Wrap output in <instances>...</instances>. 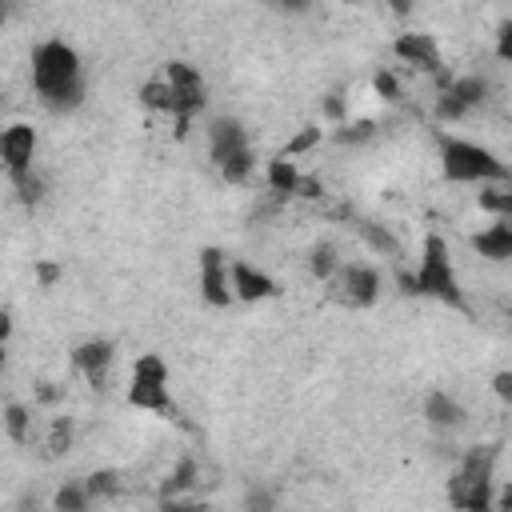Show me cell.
Returning a JSON list of instances; mask_svg holds the SVG:
<instances>
[{
    "label": "cell",
    "mask_w": 512,
    "mask_h": 512,
    "mask_svg": "<svg viewBox=\"0 0 512 512\" xmlns=\"http://www.w3.org/2000/svg\"><path fill=\"white\" fill-rule=\"evenodd\" d=\"M208 156H212L216 172H220L228 184H244V180L252 176V168H256L248 132H244V124L232 120V116L212 120V128H208Z\"/></svg>",
    "instance_id": "obj_5"
},
{
    "label": "cell",
    "mask_w": 512,
    "mask_h": 512,
    "mask_svg": "<svg viewBox=\"0 0 512 512\" xmlns=\"http://www.w3.org/2000/svg\"><path fill=\"white\" fill-rule=\"evenodd\" d=\"M52 508H56V512H88V508H92L88 484H84V480H64V484L56 488V496H52Z\"/></svg>",
    "instance_id": "obj_19"
},
{
    "label": "cell",
    "mask_w": 512,
    "mask_h": 512,
    "mask_svg": "<svg viewBox=\"0 0 512 512\" xmlns=\"http://www.w3.org/2000/svg\"><path fill=\"white\" fill-rule=\"evenodd\" d=\"M32 88L52 112H72L84 100L80 56L64 40H44L32 48Z\"/></svg>",
    "instance_id": "obj_1"
},
{
    "label": "cell",
    "mask_w": 512,
    "mask_h": 512,
    "mask_svg": "<svg viewBox=\"0 0 512 512\" xmlns=\"http://www.w3.org/2000/svg\"><path fill=\"white\" fill-rule=\"evenodd\" d=\"M196 476H200V464H196L192 456H184V460L172 468V476L160 484V496H192V488L200 484Z\"/></svg>",
    "instance_id": "obj_18"
},
{
    "label": "cell",
    "mask_w": 512,
    "mask_h": 512,
    "mask_svg": "<svg viewBox=\"0 0 512 512\" xmlns=\"http://www.w3.org/2000/svg\"><path fill=\"white\" fill-rule=\"evenodd\" d=\"M4 428H8V436H12L16 444H28V440H32V412H28L24 404L8 400V404H4Z\"/></svg>",
    "instance_id": "obj_21"
},
{
    "label": "cell",
    "mask_w": 512,
    "mask_h": 512,
    "mask_svg": "<svg viewBox=\"0 0 512 512\" xmlns=\"http://www.w3.org/2000/svg\"><path fill=\"white\" fill-rule=\"evenodd\" d=\"M264 176H268V188L276 192V196H292V192H300V172H296V164L288 160V156H276V160H268V168H264Z\"/></svg>",
    "instance_id": "obj_17"
},
{
    "label": "cell",
    "mask_w": 512,
    "mask_h": 512,
    "mask_svg": "<svg viewBox=\"0 0 512 512\" xmlns=\"http://www.w3.org/2000/svg\"><path fill=\"white\" fill-rule=\"evenodd\" d=\"M488 100V80H480V76H456V80H448L444 88H440V96H436V116L440 120H460V116H468L472 108H480Z\"/></svg>",
    "instance_id": "obj_9"
},
{
    "label": "cell",
    "mask_w": 512,
    "mask_h": 512,
    "mask_svg": "<svg viewBox=\"0 0 512 512\" xmlns=\"http://www.w3.org/2000/svg\"><path fill=\"white\" fill-rule=\"evenodd\" d=\"M12 180V188H16V196L24 200V204H36L40 196H44V180L36 176V172H20V176H8Z\"/></svg>",
    "instance_id": "obj_26"
},
{
    "label": "cell",
    "mask_w": 512,
    "mask_h": 512,
    "mask_svg": "<svg viewBox=\"0 0 512 512\" xmlns=\"http://www.w3.org/2000/svg\"><path fill=\"white\" fill-rule=\"evenodd\" d=\"M492 512H512V480L496 492V508H492Z\"/></svg>",
    "instance_id": "obj_35"
},
{
    "label": "cell",
    "mask_w": 512,
    "mask_h": 512,
    "mask_svg": "<svg viewBox=\"0 0 512 512\" xmlns=\"http://www.w3.org/2000/svg\"><path fill=\"white\" fill-rule=\"evenodd\" d=\"M472 248H476L484 260H492V264L512 260V220H496V224L480 228V232L472 236Z\"/></svg>",
    "instance_id": "obj_15"
},
{
    "label": "cell",
    "mask_w": 512,
    "mask_h": 512,
    "mask_svg": "<svg viewBox=\"0 0 512 512\" xmlns=\"http://www.w3.org/2000/svg\"><path fill=\"white\" fill-rule=\"evenodd\" d=\"M32 156H36V132H32V124H8V128L0 132V160H4V172H8V176L32 172Z\"/></svg>",
    "instance_id": "obj_13"
},
{
    "label": "cell",
    "mask_w": 512,
    "mask_h": 512,
    "mask_svg": "<svg viewBox=\"0 0 512 512\" xmlns=\"http://www.w3.org/2000/svg\"><path fill=\"white\" fill-rule=\"evenodd\" d=\"M36 276H40L44 284H52V280L60 276V268H56V264H40V268H36Z\"/></svg>",
    "instance_id": "obj_36"
},
{
    "label": "cell",
    "mask_w": 512,
    "mask_h": 512,
    "mask_svg": "<svg viewBox=\"0 0 512 512\" xmlns=\"http://www.w3.org/2000/svg\"><path fill=\"white\" fill-rule=\"evenodd\" d=\"M392 52H396V56H400L404 64H412V68L428 72V76H440V72H444L440 40H436L432 32H404V36H396Z\"/></svg>",
    "instance_id": "obj_12"
},
{
    "label": "cell",
    "mask_w": 512,
    "mask_h": 512,
    "mask_svg": "<svg viewBox=\"0 0 512 512\" xmlns=\"http://www.w3.org/2000/svg\"><path fill=\"white\" fill-rule=\"evenodd\" d=\"M404 288L416 292V296H428V300H440L448 308H468L464 304V288H460V276L452 268V256H448V240L444 236H424V248H420V264L412 276H404Z\"/></svg>",
    "instance_id": "obj_2"
},
{
    "label": "cell",
    "mask_w": 512,
    "mask_h": 512,
    "mask_svg": "<svg viewBox=\"0 0 512 512\" xmlns=\"http://www.w3.org/2000/svg\"><path fill=\"white\" fill-rule=\"evenodd\" d=\"M328 292L348 308H368L380 296V272L368 264H340V272L328 280Z\"/></svg>",
    "instance_id": "obj_8"
},
{
    "label": "cell",
    "mask_w": 512,
    "mask_h": 512,
    "mask_svg": "<svg viewBox=\"0 0 512 512\" xmlns=\"http://www.w3.org/2000/svg\"><path fill=\"white\" fill-rule=\"evenodd\" d=\"M160 512H208V504L196 496H160Z\"/></svg>",
    "instance_id": "obj_27"
},
{
    "label": "cell",
    "mask_w": 512,
    "mask_h": 512,
    "mask_svg": "<svg viewBox=\"0 0 512 512\" xmlns=\"http://www.w3.org/2000/svg\"><path fill=\"white\" fill-rule=\"evenodd\" d=\"M140 100H144V108L172 116V88H168V80H164V76H152V80L140 88Z\"/></svg>",
    "instance_id": "obj_22"
},
{
    "label": "cell",
    "mask_w": 512,
    "mask_h": 512,
    "mask_svg": "<svg viewBox=\"0 0 512 512\" xmlns=\"http://www.w3.org/2000/svg\"><path fill=\"white\" fill-rule=\"evenodd\" d=\"M496 56L504 60V64H512V16L500 24V32H496Z\"/></svg>",
    "instance_id": "obj_33"
},
{
    "label": "cell",
    "mask_w": 512,
    "mask_h": 512,
    "mask_svg": "<svg viewBox=\"0 0 512 512\" xmlns=\"http://www.w3.org/2000/svg\"><path fill=\"white\" fill-rule=\"evenodd\" d=\"M372 88H376V96H380V100H400V84H396V76H392V72H380V76L372 80Z\"/></svg>",
    "instance_id": "obj_32"
},
{
    "label": "cell",
    "mask_w": 512,
    "mask_h": 512,
    "mask_svg": "<svg viewBox=\"0 0 512 512\" xmlns=\"http://www.w3.org/2000/svg\"><path fill=\"white\" fill-rule=\"evenodd\" d=\"M112 360H116V344L104 340V336H88V340H80V344L72 348V368H76L92 388H104Z\"/></svg>",
    "instance_id": "obj_11"
},
{
    "label": "cell",
    "mask_w": 512,
    "mask_h": 512,
    "mask_svg": "<svg viewBox=\"0 0 512 512\" xmlns=\"http://www.w3.org/2000/svg\"><path fill=\"white\" fill-rule=\"evenodd\" d=\"M492 468H496V448H472L460 460V468L448 484V500L456 504V512H492L496 508Z\"/></svg>",
    "instance_id": "obj_4"
},
{
    "label": "cell",
    "mask_w": 512,
    "mask_h": 512,
    "mask_svg": "<svg viewBox=\"0 0 512 512\" xmlns=\"http://www.w3.org/2000/svg\"><path fill=\"white\" fill-rule=\"evenodd\" d=\"M232 292H236V300L256 304V300H272V296H280V284H276L268 272L252 268L248 260H232Z\"/></svg>",
    "instance_id": "obj_14"
},
{
    "label": "cell",
    "mask_w": 512,
    "mask_h": 512,
    "mask_svg": "<svg viewBox=\"0 0 512 512\" xmlns=\"http://www.w3.org/2000/svg\"><path fill=\"white\" fill-rule=\"evenodd\" d=\"M312 144H320V128H304V132H296V136L288 140V148H284V156L292 160V156H300V152H308Z\"/></svg>",
    "instance_id": "obj_29"
},
{
    "label": "cell",
    "mask_w": 512,
    "mask_h": 512,
    "mask_svg": "<svg viewBox=\"0 0 512 512\" xmlns=\"http://www.w3.org/2000/svg\"><path fill=\"white\" fill-rule=\"evenodd\" d=\"M372 120L368 116H360V120H348V124H340V140H368L372 136Z\"/></svg>",
    "instance_id": "obj_30"
},
{
    "label": "cell",
    "mask_w": 512,
    "mask_h": 512,
    "mask_svg": "<svg viewBox=\"0 0 512 512\" xmlns=\"http://www.w3.org/2000/svg\"><path fill=\"white\" fill-rule=\"evenodd\" d=\"M164 80H168V88H172V120H176V136H184L188 132V124H192V116L204 108V76L192 68V64H184V60H168L164 64Z\"/></svg>",
    "instance_id": "obj_7"
},
{
    "label": "cell",
    "mask_w": 512,
    "mask_h": 512,
    "mask_svg": "<svg viewBox=\"0 0 512 512\" xmlns=\"http://www.w3.org/2000/svg\"><path fill=\"white\" fill-rule=\"evenodd\" d=\"M48 452L52 456H60V452H68V444H72V420L68 416H56L52 424H48Z\"/></svg>",
    "instance_id": "obj_25"
},
{
    "label": "cell",
    "mask_w": 512,
    "mask_h": 512,
    "mask_svg": "<svg viewBox=\"0 0 512 512\" xmlns=\"http://www.w3.org/2000/svg\"><path fill=\"white\" fill-rule=\"evenodd\" d=\"M84 484H88L92 500H104V496H120V492H124V476H120L116 468H100V472H92Z\"/></svg>",
    "instance_id": "obj_23"
},
{
    "label": "cell",
    "mask_w": 512,
    "mask_h": 512,
    "mask_svg": "<svg viewBox=\"0 0 512 512\" xmlns=\"http://www.w3.org/2000/svg\"><path fill=\"white\" fill-rule=\"evenodd\" d=\"M424 420H428L432 428L452 432V428L464 424V408H460V400L448 396V392H428V396H424Z\"/></svg>",
    "instance_id": "obj_16"
},
{
    "label": "cell",
    "mask_w": 512,
    "mask_h": 512,
    "mask_svg": "<svg viewBox=\"0 0 512 512\" xmlns=\"http://www.w3.org/2000/svg\"><path fill=\"white\" fill-rule=\"evenodd\" d=\"M308 268H312V276H316V280H324V284H328V280L340 272V256H336V248H332V244H316V248H312Z\"/></svg>",
    "instance_id": "obj_24"
},
{
    "label": "cell",
    "mask_w": 512,
    "mask_h": 512,
    "mask_svg": "<svg viewBox=\"0 0 512 512\" xmlns=\"http://www.w3.org/2000/svg\"><path fill=\"white\" fill-rule=\"evenodd\" d=\"M200 296L212 308H228L236 300V292H232V260L220 248H204L200 252Z\"/></svg>",
    "instance_id": "obj_10"
},
{
    "label": "cell",
    "mask_w": 512,
    "mask_h": 512,
    "mask_svg": "<svg viewBox=\"0 0 512 512\" xmlns=\"http://www.w3.org/2000/svg\"><path fill=\"white\" fill-rule=\"evenodd\" d=\"M480 208L496 220H512V180L508 184H488L480 188Z\"/></svg>",
    "instance_id": "obj_20"
},
{
    "label": "cell",
    "mask_w": 512,
    "mask_h": 512,
    "mask_svg": "<svg viewBox=\"0 0 512 512\" xmlns=\"http://www.w3.org/2000/svg\"><path fill=\"white\" fill-rule=\"evenodd\" d=\"M492 392H496L504 404H512V368H504V372L492 376Z\"/></svg>",
    "instance_id": "obj_34"
},
{
    "label": "cell",
    "mask_w": 512,
    "mask_h": 512,
    "mask_svg": "<svg viewBox=\"0 0 512 512\" xmlns=\"http://www.w3.org/2000/svg\"><path fill=\"white\" fill-rule=\"evenodd\" d=\"M364 228V236H368V244L372 248H380V252H392V256H400V244L388 236V232H380V228H372V224H360Z\"/></svg>",
    "instance_id": "obj_31"
},
{
    "label": "cell",
    "mask_w": 512,
    "mask_h": 512,
    "mask_svg": "<svg viewBox=\"0 0 512 512\" xmlns=\"http://www.w3.org/2000/svg\"><path fill=\"white\" fill-rule=\"evenodd\" d=\"M440 172L452 184H480V188L512 180L508 164L496 152H488L484 144L460 140V136H440Z\"/></svg>",
    "instance_id": "obj_3"
},
{
    "label": "cell",
    "mask_w": 512,
    "mask_h": 512,
    "mask_svg": "<svg viewBox=\"0 0 512 512\" xmlns=\"http://www.w3.org/2000/svg\"><path fill=\"white\" fill-rule=\"evenodd\" d=\"M244 512H276V496H272L268 488H248Z\"/></svg>",
    "instance_id": "obj_28"
},
{
    "label": "cell",
    "mask_w": 512,
    "mask_h": 512,
    "mask_svg": "<svg viewBox=\"0 0 512 512\" xmlns=\"http://www.w3.org/2000/svg\"><path fill=\"white\" fill-rule=\"evenodd\" d=\"M128 404L140 412H172V392H168V364L160 360V352H140L132 360V376H128Z\"/></svg>",
    "instance_id": "obj_6"
}]
</instances>
